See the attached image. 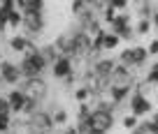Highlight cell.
<instances>
[{
	"mask_svg": "<svg viewBox=\"0 0 158 134\" xmlns=\"http://www.w3.org/2000/svg\"><path fill=\"white\" fill-rule=\"evenodd\" d=\"M149 125H151V127H153V129H156V132H158V113H156V116H153V118H151V123H149Z\"/></svg>",
	"mask_w": 158,
	"mask_h": 134,
	"instance_id": "24",
	"label": "cell"
},
{
	"mask_svg": "<svg viewBox=\"0 0 158 134\" xmlns=\"http://www.w3.org/2000/svg\"><path fill=\"white\" fill-rule=\"evenodd\" d=\"M149 81L151 83H158V63L151 67V72H149Z\"/></svg>",
	"mask_w": 158,
	"mask_h": 134,
	"instance_id": "18",
	"label": "cell"
},
{
	"mask_svg": "<svg viewBox=\"0 0 158 134\" xmlns=\"http://www.w3.org/2000/svg\"><path fill=\"white\" fill-rule=\"evenodd\" d=\"M89 2H95V0H89Z\"/></svg>",
	"mask_w": 158,
	"mask_h": 134,
	"instance_id": "27",
	"label": "cell"
},
{
	"mask_svg": "<svg viewBox=\"0 0 158 134\" xmlns=\"http://www.w3.org/2000/svg\"><path fill=\"white\" fill-rule=\"evenodd\" d=\"M0 76L5 79V83H19V79H21L19 65H14V63H2V65H0Z\"/></svg>",
	"mask_w": 158,
	"mask_h": 134,
	"instance_id": "5",
	"label": "cell"
},
{
	"mask_svg": "<svg viewBox=\"0 0 158 134\" xmlns=\"http://www.w3.org/2000/svg\"><path fill=\"white\" fill-rule=\"evenodd\" d=\"M10 113L12 111H0V132H5L10 127Z\"/></svg>",
	"mask_w": 158,
	"mask_h": 134,
	"instance_id": "17",
	"label": "cell"
},
{
	"mask_svg": "<svg viewBox=\"0 0 158 134\" xmlns=\"http://www.w3.org/2000/svg\"><path fill=\"white\" fill-rule=\"evenodd\" d=\"M56 46H58L63 53H74V37H60Z\"/></svg>",
	"mask_w": 158,
	"mask_h": 134,
	"instance_id": "9",
	"label": "cell"
},
{
	"mask_svg": "<svg viewBox=\"0 0 158 134\" xmlns=\"http://www.w3.org/2000/svg\"><path fill=\"white\" fill-rule=\"evenodd\" d=\"M44 65H47L44 56L40 53V51H35L33 46H28V49L23 51V63L19 65V72L30 79V76H37L40 72L44 70Z\"/></svg>",
	"mask_w": 158,
	"mask_h": 134,
	"instance_id": "1",
	"label": "cell"
},
{
	"mask_svg": "<svg viewBox=\"0 0 158 134\" xmlns=\"http://www.w3.org/2000/svg\"><path fill=\"white\" fill-rule=\"evenodd\" d=\"M133 129H135V132H133V134H158V132H156V129H153V127H151V125H135V127H133Z\"/></svg>",
	"mask_w": 158,
	"mask_h": 134,
	"instance_id": "16",
	"label": "cell"
},
{
	"mask_svg": "<svg viewBox=\"0 0 158 134\" xmlns=\"http://www.w3.org/2000/svg\"><path fill=\"white\" fill-rule=\"evenodd\" d=\"M42 93H44V83H42L37 76H30V79L26 81V86H23V95L28 99H37Z\"/></svg>",
	"mask_w": 158,
	"mask_h": 134,
	"instance_id": "4",
	"label": "cell"
},
{
	"mask_svg": "<svg viewBox=\"0 0 158 134\" xmlns=\"http://www.w3.org/2000/svg\"><path fill=\"white\" fill-rule=\"evenodd\" d=\"M21 12H23V25L30 30V33H40L42 30V10H35V7H28L23 5L21 7Z\"/></svg>",
	"mask_w": 158,
	"mask_h": 134,
	"instance_id": "3",
	"label": "cell"
},
{
	"mask_svg": "<svg viewBox=\"0 0 158 134\" xmlns=\"http://www.w3.org/2000/svg\"><path fill=\"white\" fill-rule=\"evenodd\" d=\"M130 51H133L135 65H139V63H144V60H147V51H144L142 46H135V49H130Z\"/></svg>",
	"mask_w": 158,
	"mask_h": 134,
	"instance_id": "13",
	"label": "cell"
},
{
	"mask_svg": "<svg viewBox=\"0 0 158 134\" xmlns=\"http://www.w3.org/2000/svg\"><path fill=\"white\" fill-rule=\"evenodd\" d=\"M7 104H10V111H14V113H21V109H23V104H26V95H23V90H12V93L7 95Z\"/></svg>",
	"mask_w": 158,
	"mask_h": 134,
	"instance_id": "6",
	"label": "cell"
},
{
	"mask_svg": "<svg viewBox=\"0 0 158 134\" xmlns=\"http://www.w3.org/2000/svg\"><path fill=\"white\" fill-rule=\"evenodd\" d=\"M126 2H128V0H112L109 5H112L114 10H121V7H126Z\"/></svg>",
	"mask_w": 158,
	"mask_h": 134,
	"instance_id": "20",
	"label": "cell"
},
{
	"mask_svg": "<svg viewBox=\"0 0 158 134\" xmlns=\"http://www.w3.org/2000/svg\"><path fill=\"white\" fill-rule=\"evenodd\" d=\"M112 123H114V118H112V113H109L107 109H93L89 113V127L98 129V132H102V134L112 127Z\"/></svg>",
	"mask_w": 158,
	"mask_h": 134,
	"instance_id": "2",
	"label": "cell"
},
{
	"mask_svg": "<svg viewBox=\"0 0 158 134\" xmlns=\"http://www.w3.org/2000/svg\"><path fill=\"white\" fill-rule=\"evenodd\" d=\"M147 53H151V56H153V53H158V40H153L151 44H149V51H147Z\"/></svg>",
	"mask_w": 158,
	"mask_h": 134,
	"instance_id": "22",
	"label": "cell"
},
{
	"mask_svg": "<svg viewBox=\"0 0 158 134\" xmlns=\"http://www.w3.org/2000/svg\"><path fill=\"white\" fill-rule=\"evenodd\" d=\"M65 120H68V113H65L63 109H58L54 116H51V123L54 125H65Z\"/></svg>",
	"mask_w": 158,
	"mask_h": 134,
	"instance_id": "15",
	"label": "cell"
},
{
	"mask_svg": "<svg viewBox=\"0 0 158 134\" xmlns=\"http://www.w3.org/2000/svg\"><path fill=\"white\" fill-rule=\"evenodd\" d=\"M123 125H126V127H128V129H133L135 125H137V118H135V116H128V118L123 120Z\"/></svg>",
	"mask_w": 158,
	"mask_h": 134,
	"instance_id": "19",
	"label": "cell"
},
{
	"mask_svg": "<svg viewBox=\"0 0 158 134\" xmlns=\"http://www.w3.org/2000/svg\"><path fill=\"white\" fill-rule=\"evenodd\" d=\"M149 30V21H139V25H137V33H147Z\"/></svg>",
	"mask_w": 158,
	"mask_h": 134,
	"instance_id": "23",
	"label": "cell"
},
{
	"mask_svg": "<svg viewBox=\"0 0 158 134\" xmlns=\"http://www.w3.org/2000/svg\"><path fill=\"white\" fill-rule=\"evenodd\" d=\"M86 134H102V132H98V129H93V127H89V129H86Z\"/></svg>",
	"mask_w": 158,
	"mask_h": 134,
	"instance_id": "25",
	"label": "cell"
},
{
	"mask_svg": "<svg viewBox=\"0 0 158 134\" xmlns=\"http://www.w3.org/2000/svg\"><path fill=\"white\" fill-rule=\"evenodd\" d=\"M118 44V35H102V46L105 49H114Z\"/></svg>",
	"mask_w": 158,
	"mask_h": 134,
	"instance_id": "14",
	"label": "cell"
},
{
	"mask_svg": "<svg viewBox=\"0 0 158 134\" xmlns=\"http://www.w3.org/2000/svg\"><path fill=\"white\" fill-rule=\"evenodd\" d=\"M65 134H79V132H77V129H68Z\"/></svg>",
	"mask_w": 158,
	"mask_h": 134,
	"instance_id": "26",
	"label": "cell"
},
{
	"mask_svg": "<svg viewBox=\"0 0 158 134\" xmlns=\"http://www.w3.org/2000/svg\"><path fill=\"white\" fill-rule=\"evenodd\" d=\"M23 23V16H21L19 10H12L10 16H7V25H12V28H19V25Z\"/></svg>",
	"mask_w": 158,
	"mask_h": 134,
	"instance_id": "11",
	"label": "cell"
},
{
	"mask_svg": "<svg viewBox=\"0 0 158 134\" xmlns=\"http://www.w3.org/2000/svg\"><path fill=\"white\" fill-rule=\"evenodd\" d=\"M68 74H70V60L58 58L54 63V76H68Z\"/></svg>",
	"mask_w": 158,
	"mask_h": 134,
	"instance_id": "8",
	"label": "cell"
},
{
	"mask_svg": "<svg viewBox=\"0 0 158 134\" xmlns=\"http://www.w3.org/2000/svg\"><path fill=\"white\" fill-rule=\"evenodd\" d=\"M114 67H116V65H114V60H100V63L95 65V72H98L100 76H107Z\"/></svg>",
	"mask_w": 158,
	"mask_h": 134,
	"instance_id": "10",
	"label": "cell"
},
{
	"mask_svg": "<svg viewBox=\"0 0 158 134\" xmlns=\"http://www.w3.org/2000/svg\"><path fill=\"white\" fill-rule=\"evenodd\" d=\"M130 109H133L135 116H144V113H149V111H151V102H149L144 95H135L133 102H130Z\"/></svg>",
	"mask_w": 158,
	"mask_h": 134,
	"instance_id": "7",
	"label": "cell"
},
{
	"mask_svg": "<svg viewBox=\"0 0 158 134\" xmlns=\"http://www.w3.org/2000/svg\"><path fill=\"white\" fill-rule=\"evenodd\" d=\"M86 95H89V90H86V88H79V90H77V99H79V102H84Z\"/></svg>",
	"mask_w": 158,
	"mask_h": 134,
	"instance_id": "21",
	"label": "cell"
},
{
	"mask_svg": "<svg viewBox=\"0 0 158 134\" xmlns=\"http://www.w3.org/2000/svg\"><path fill=\"white\" fill-rule=\"evenodd\" d=\"M10 46H12L14 51H26V49L30 46V42H28V40H23V37H12Z\"/></svg>",
	"mask_w": 158,
	"mask_h": 134,
	"instance_id": "12",
	"label": "cell"
}]
</instances>
